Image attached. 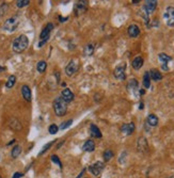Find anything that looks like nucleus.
Returning a JSON list of instances; mask_svg holds the SVG:
<instances>
[{
    "label": "nucleus",
    "mask_w": 174,
    "mask_h": 178,
    "mask_svg": "<svg viewBox=\"0 0 174 178\" xmlns=\"http://www.w3.org/2000/svg\"><path fill=\"white\" fill-rule=\"evenodd\" d=\"M29 45V40L26 35L21 34L19 36H17L16 39L13 41L12 44V49L14 52L16 53H21L23 51H25L27 49Z\"/></svg>",
    "instance_id": "1"
},
{
    "label": "nucleus",
    "mask_w": 174,
    "mask_h": 178,
    "mask_svg": "<svg viewBox=\"0 0 174 178\" xmlns=\"http://www.w3.org/2000/svg\"><path fill=\"white\" fill-rule=\"evenodd\" d=\"M53 111H55L57 116H63L65 115L66 111H68V102L64 100L61 96L57 97L52 102Z\"/></svg>",
    "instance_id": "2"
},
{
    "label": "nucleus",
    "mask_w": 174,
    "mask_h": 178,
    "mask_svg": "<svg viewBox=\"0 0 174 178\" xmlns=\"http://www.w3.org/2000/svg\"><path fill=\"white\" fill-rule=\"evenodd\" d=\"M53 29V25L51 23L47 24L45 28L42 30L41 34H40V42H39V47H43L46 43L48 42L50 36V32L52 31Z\"/></svg>",
    "instance_id": "3"
},
{
    "label": "nucleus",
    "mask_w": 174,
    "mask_h": 178,
    "mask_svg": "<svg viewBox=\"0 0 174 178\" xmlns=\"http://www.w3.org/2000/svg\"><path fill=\"white\" fill-rule=\"evenodd\" d=\"M18 25H19L18 17L14 16V17H11V18L6 19V23L3 24V29L6 31H9V32H13V31L16 30Z\"/></svg>",
    "instance_id": "4"
},
{
    "label": "nucleus",
    "mask_w": 174,
    "mask_h": 178,
    "mask_svg": "<svg viewBox=\"0 0 174 178\" xmlns=\"http://www.w3.org/2000/svg\"><path fill=\"white\" fill-rule=\"evenodd\" d=\"M164 19L166 24L169 27L174 26V8L173 6H168L164 13Z\"/></svg>",
    "instance_id": "5"
},
{
    "label": "nucleus",
    "mask_w": 174,
    "mask_h": 178,
    "mask_svg": "<svg viewBox=\"0 0 174 178\" xmlns=\"http://www.w3.org/2000/svg\"><path fill=\"white\" fill-rule=\"evenodd\" d=\"M78 68H79V64L76 60H72L70 63L66 65L65 67V74L68 77H72L73 75H75L78 72Z\"/></svg>",
    "instance_id": "6"
},
{
    "label": "nucleus",
    "mask_w": 174,
    "mask_h": 178,
    "mask_svg": "<svg viewBox=\"0 0 174 178\" xmlns=\"http://www.w3.org/2000/svg\"><path fill=\"white\" fill-rule=\"evenodd\" d=\"M104 168H105L104 163H102V161H97V162H95L94 164L90 165L89 171H90L91 174H93L94 176H99L100 173H102V171L104 170Z\"/></svg>",
    "instance_id": "7"
},
{
    "label": "nucleus",
    "mask_w": 174,
    "mask_h": 178,
    "mask_svg": "<svg viewBox=\"0 0 174 178\" xmlns=\"http://www.w3.org/2000/svg\"><path fill=\"white\" fill-rule=\"evenodd\" d=\"M88 9V1H78L75 4V15L79 16V15L83 14Z\"/></svg>",
    "instance_id": "8"
},
{
    "label": "nucleus",
    "mask_w": 174,
    "mask_h": 178,
    "mask_svg": "<svg viewBox=\"0 0 174 178\" xmlns=\"http://www.w3.org/2000/svg\"><path fill=\"white\" fill-rule=\"evenodd\" d=\"M158 59H159L160 63H161V67L164 70H169V66L168 63L170 61H172V58L170 55H166V53H159L158 55Z\"/></svg>",
    "instance_id": "9"
},
{
    "label": "nucleus",
    "mask_w": 174,
    "mask_h": 178,
    "mask_svg": "<svg viewBox=\"0 0 174 178\" xmlns=\"http://www.w3.org/2000/svg\"><path fill=\"white\" fill-rule=\"evenodd\" d=\"M156 6H157V1L156 0H148V1H145V4L143 6V12L146 13L148 15L152 14L155 11Z\"/></svg>",
    "instance_id": "10"
},
{
    "label": "nucleus",
    "mask_w": 174,
    "mask_h": 178,
    "mask_svg": "<svg viewBox=\"0 0 174 178\" xmlns=\"http://www.w3.org/2000/svg\"><path fill=\"white\" fill-rule=\"evenodd\" d=\"M125 67H126V65H124V64H123V65H119L114 70V72H113V75H114V77L117 78V79H119V80H125V79H126Z\"/></svg>",
    "instance_id": "11"
},
{
    "label": "nucleus",
    "mask_w": 174,
    "mask_h": 178,
    "mask_svg": "<svg viewBox=\"0 0 174 178\" xmlns=\"http://www.w3.org/2000/svg\"><path fill=\"white\" fill-rule=\"evenodd\" d=\"M121 131L122 133L125 135H129L135 131V124L133 123H127L124 124L123 126L121 127Z\"/></svg>",
    "instance_id": "12"
},
{
    "label": "nucleus",
    "mask_w": 174,
    "mask_h": 178,
    "mask_svg": "<svg viewBox=\"0 0 174 178\" xmlns=\"http://www.w3.org/2000/svg\"><path fill=\"white\" fill-rule=\"evenodd\" d=\"M61 97L64 99L66 102H71L74 100V94H73V92L70 90V89H64V90H62V93H61Z\"/></svg>",
    "instance_id": "13"
},
{
    "label": "nucleus",
    "mask_w": 174,
    "mask_h": 178,
    "mask_svg": "<svg viewBox=\"0 0 174 178\" xmlns=\"http://www.w3.org/2000/svg\"><path fill=\"white\" fill-rule=\"evenodd\" d=\"M21 95H23L24 99L26 101H31L32 99V94H31V90L28 85H23L21 86Z\"/></svg>",
    "instance_id": "14"
},
{
    "label": "nucleus",
    "mask_w": 174,
    "mask_h": 178,
    "mask_svg": "<svg viewBox=\"0 0 174 178\" xmlns=\"http://www.w3.org/2000/svg\"><path fill=\"white\" fill-rule=\"evenodd\" d=\"M137 146H138V150H139L140 152L145 153L149 148V144H148V141H146L145 138H140V139L138 140Z\"/></svg>",
    "instance_id": "15"
},
{
    "label": "nucleus",
    "mask_w": 174,
    "mask_h": 178,
    "mask_svg": "<svg viewBox=\"0 0 174 178\" xmlns=\"http://www.w3.org/2000/svg\"><path fill=\"white\" fill-rule=\"evenodd\" d=\"M127 32L130 37H137L140 34V29L137 25H130L127 29Z\"/></svg>",
    "instance_id": "16"
},
{
    "label": "nucleus",
    "mask_w": 174,
    "mask_h": 178,
    "mask_svg": "<svg viewBox=\"0 0 174 178\" xmlns=\"http://www.w3.org/2000/svg\"><path fill=\"white\" fill-rule=\"evenodd\" d=\"M90 134H91V137L96 138V139H99V138L102 137L99 128L97 127L96 125H94V124H92V125L90 126Z\"/></svg>",
    "instance_id": "17"
},
{
    "label": "nucleus",
    "mask_w": 174,
    "mask_h": 178,
    "mask_svg": "<svg viewBox=\"0 0 174 178\" xmlns=\"http://www.w3.org/2000/svg\"><path fill=\"white\" fill-rule=\"evenodd\" d=\"M82 150H84V152H93V150H95V143L93 140H88V141L86 142V143L83 144V146H82Z\"/></svg>",
    "instance_id": "18"
},
{
    "label": "nucleus",
    "mask_w": 174,
    "mask_h": 178,
    "mask_svg": "<svg viewBox=\"0 0 174 178\" xmlns=\"http://www.w3.org/2000/svg\"><path fill=\"white\" fill-rule=\"evenodd\" d=\"M146 123L151 127H155V126L158 125V117L155 114H149L148 116V119H146Z\"/></svg>",
    "instance_id": "19"
},
{
    "label": "nucleus",
    "mask_w": 174,
    "mask_h": 178,
    "mask_svg": "<svg viewBox=\"0 0 174 178\" xmlns=\"http://www.w3.org/2000/svg\"><path fill=\"white\" fill-rule=\"evenodd\" d=\"M9 125H10V127L13 129V130H15V131H18V130H21V122L18 121V119H12L10 121V123H9Z\"/></svg>",
    "instance_id": "20"
},
{
    "label": "nucleus",
    "mask_w": 174,
    "mask_h": 178,
    "mask_svg": "<svg viewBox=\"0 0 174 178\" xmlns=\"http://www.w3.org/2000/svg\"><path fill=\"white\" fill-rule=\"evenodd\" d=\"M131 65H133V70H140V68L142 67V65H143V59H142L141 57L135 58L133 63H131Z\"/></svg>",
    "instance_id": "21"
},
{
    "label": "nucleus",
    "mask_w": 174,
    "mask_h": 178,
    "mask_svg": "<svg viewBox=\"0 0 174 178\" xmlns=\"http://www.w3.org/2000/svg\"><path fill=\"white\" fill-rule=\"evenodd\" d=\"M149 76H151V78L154 81H159V80L162 79V74L157 70H152L149 72Z\"/></svg>",
    "instance_id": "22"
},
{
    "label": "nucleus",
    "mask_w": 174,
    "mask_h": 178,
    "mask_svg": "<svg viewBox=\"0 0 174 178\" xmlns=\"http://www.w3.org/2000/svg\"><path fill=\"white\" fill-rule=\"evenodd\" d=\"M127 89L131 92L135 93L136 91L138 90V81L136 79H130L128 82V85H127Z\"/></svg>",
    "instance_id": "23"
},
{
    "label": "nucleus",
    "mask_w": 174,
    "mask_h": 178,
    "mask_svg": "<svg viewBox=\"0 0 174 178\" xmlns=\"http://www.w3.org/2000/svg\"><path fill=\"white\" fill-rule=\"evenodd\" d=\"M46 68H47V63H46L45 61H40V62H37V72L41 73V74H43V73L46 70Z\"/></svg>",
    "instance_id": "24"
},
{
    "label": "nucleus",
    "mask_w": 174,
    "mask_h": 178,
    "mask_svg": "<svg viewBox=\"0 0 174 178\" xmlns=\"http://www.w3.org/2000/svg\"><path fill=\"white\" fill-rule=\"evenodd\" d=\"M15 83H16V77H15L14 75H11V76L8 78V81H6V86L8 89H12L13 86L15 85Z\"/></svg>",
    "instance_id": "25"
},
{
    "label": "nucleus",
    "mask_w": 174,
    "mask_h": 178,
    "mask_svg": "<svg viewBox=\"0 0 174 178\" xmlns=\"http://www.w3.org/2000/svg\"><path fill=\"white\" fill-rule=\"evenodd\" d=\"M21 147L19 145H15L14 147L12 148V152H11V156H12V158H17L19 155H21Z\"/></svg>",
    "instance_id": "26"
},
{
    "label": "nucleus",
    "mask_w": 174,
    "mask_h": 178,
    "mask_svg": "<svg viewBox=\"0 0 174 178\" xmlns=\"http://www.w3.org/2000/svg\"><path fill=\"white\" fill-rule=\"evenodd\" d=\"M143 85L145 89H149L151 86V76H149V72H146L143 76Z\"/></svg>",
    "instance_id": "27"
},
{
    "label": "nucleus",
    "mask_w": 174,
    "mask_h": 178,
    "mask_svg": "<svg viewBox=\"0 0 174 178\" xmlns=\"http://www.w3.org/2000/svg\"><path fill=\"white\" fill-rule=\"evenodd\" d=\"M94 52V45L93 44H88L84 47V55H92Z\"/></svg>",
    "instance_id": "28"
},
{
    "label": "nucleus",
    "mask_w": 174,
    "mask_h": 178,
    "mask_svg": "<svg viewBox=\"0 0 174 178\" xmlns=\"http://www.w3.org/2000/svg\"><path fill=\"white\" fill-rule=\"evenodd\" d=\"M113 157V152L111 150H107L104 152V160L105 161H110Z\"/></svg>",
    "instance_id": "29"
},
{
    "label": "nucleus",
    "mask_w": 174,
    "mask_h": 178,
    "mask_svg": "<svg viewBox=\"0 0 174 178\" xmlns=\"http://www.w3.org/2000/svg\"><path fill=\"white\" fill-rule=\"evenodd\" d=\"M55 142H56V141H51V142H49V143L46 144V145H44V146H43V150H42L41 152H40L39 155L41 156V155H43V153H45V152H47V150H49V148L51 147V146H52L53 144H55Z\"/></svg>",
    "instance_id": "30"
},
{
    "label": "nucleus",
    "mask_w": 174,
    "mask_h": 178,
    "mask_svg": "<svg viewBox=\"0 0 174 178\" xmlns=\"http://www.w3.org/2000/svg\"><path fill=\"white\" fill-rule=\"evenodd\" d=\"M29 3H30L29 0H18V1H16L17 8H24V6H29Z\"/></svg>",
    "instance_id": "31"
},
{
    "label": "nucleus",
    "mask_w": 174,
    "mask_h": 178,
    "mask_svg": "<svg viewBox=\"0 0 174 178\" xmlns=\"http://www.w3.org/2000/svg\"><path fill=\"white\" fill-rule=\"evenodd\" d=\"M72 123H73V119H68V121H66V122H63V123L60 125V129L61 130H64V129H66V128H68L71 125H72Z\"/></svg>",
    "instance_id": "32"
},
{
    "label": "nucleus",
    "mask_w": 174,
    "mask_h": 178,
    "mask_svg": "<svg viewBox=\"0 0 174 178\" xmlns=\"http://www.w3.org/2000/svg\"><path fill=\"white\" fill-rule=\"evenodd\" d=\"M51 161H52L53 163L57 164V165H59L60 169H62V162L60 161V159H59V157H58V156H56V155L51 156Z\"/></svg>",
    "instance_id": "33"
},
{
    "label": "nucleus",
    "mask_w": 174,
    "mask_h": 178,
    "mask_svg": "<svg viewBox=\"0 0 174 178\" xmlns=\"http://www.w3.org/2000/svg\"><path fill=\"white\" fill-rule=\"evenodd\" d=\"M58 130H59V127H58L56 124H52V125H50L49 128H48V131H49L50 134H56V133L58 132Z\"/></svg>",
    "instance_id": "34"
},
{
    "label": "nucleus",
    "mask_w": 174,
    "mask_h": 178,
    "mask_svg": "<svg viewBox=\"0 0 174 178\" xmlns=\"http://www.w3.org/2000/svg\"><path fill=\"white\" fill-rule=\"evenodd\" d=\"M6 10H8V4L6 3H2L1 6H0V16L6 14Z\"/></svg>",
    "instance_id": "35"
},
{
    "label": "nucleus",
    "mask_w": 174,
    "mask_h": 178,
    "mask_svg": "<svg viewBox=\"0 0 174 178\" xmlns=\"http://www.w3.org/2000/svg\"><path fill=\"white\" fill-rule=\"evenodd\" d=\"M24 176V174L23 173H21V172H16V173H14V175L12 176V178H21Z\"/></svg>",
    "instance_id": "36"
},
{
    "label": "nucleus",
    "mask_w": 174,
    "mask_h": 178,
    "mask_svg": "<svg viewBox=\"0 0 174 178\" xmlns=\"http://www.w3.org/2000/svg\"><path fill=\"white\" fill-rule=\"evenodd\" d=\"M84 172H86V169H83V170L81 171V173H80V174L78 175V177H77V178H81V176H82V175L84 174Z\"/></svg>",
    "instance_id": "37"
},
{
    "label": "nucleus",
    "mask_w": 174,
    "mask_h": 178,
    "mask_svg": "<svg viewBox=\"0 0 174 178\" xmlns=\"http://www.w3.org/2000/svg\"><path fill=\"white\" fill-rule=\"evenodd\" d=\"M63 143H64V142H61V143H59V144H58V145H57V150H59V148L61 147L62 145H63Z\"/></svg>",
    "instance_id": "38"
},
{
    "label": "nucleus",
    "mask_w": 174,
    "mask_h": 178,
    "mask_svg": "<svg viewBox=\"0 0 174 178\" xmlns=\"http://www.w3.org/2000/svg\"><path fill=\"white\" fill-rule=\"evenodd\" d=\"M4 70H6V67H3V66H0V73L3 72Z\"/></svg>",
    "instance_id": "39"
},
{
    "label": "nucleus",
    "mask_w": 174,
    "mask_h": 178,
    "mask_svg": "<svg viewBox=\"0 0 174 178\" xmlns=\"http://www.w3.org/2000/svg\"><path fill=\"white\" fill-rule=\"evenodd\" d=\"M13 143H15V140H12V141H11V142H9L8 145H11V144H13Z\"/></svg>",
    "instance_id": "40"
},
{
    "label": "nucleus",
    "mask_w": 174,
    "mask_h": 178,
    "mask_svg": "<svg viewBox=\"0 0 174 178\" xmlns=\"http://www.w3.org/2000/svg\"><path fill=\"white\" fill-rule=\"evenodd\" d=\"M140 109H143V102H141V104H140Z\"/></svg>",
    "instance_id": "41"
},
{
    "label": "nucleus",
    "mask_w": 174,
    "mask_h": 178,
    "mask_svg": "<svg viewBox=\"0 0 174 178\" xmlns=\"http://www.w3.org/2000/svg\"><path fill=\"white\" fill-rule=\"evenodd\" d=\"M138 2H139V0H137V1H133V3H135V4H137Z\"/></svg>",
    "instance_id": "42"
},
{
    "label": "nucleus",
    "mask_w": 174,
    "mask_h": 178,
    "mask_svg": "<svg viewBox=\"0 0 174 178\" xmlns=\"http://www.w3.org/2000/svg\"><path fill=\"white\" fill-rule=\"evenodd\" d=\"M0 178H2V177H1V176H0Z\"/></svg>",
    "instance_id": "43"
},
{
    "label": "nucleus",
    "mask_w": 174,
    "mask_h": 178,
    "mask_svg": "<svg viewBox=\"0 0 174 178\" xmlns=\"http://www.w3.org/2000/svg\"><path fill=\"white\" fill-rule=\"evenodd\" d=\"M171 178H174V177H171Z\"/></svg>",
    "instance_id": "44"
}]
</instances>
